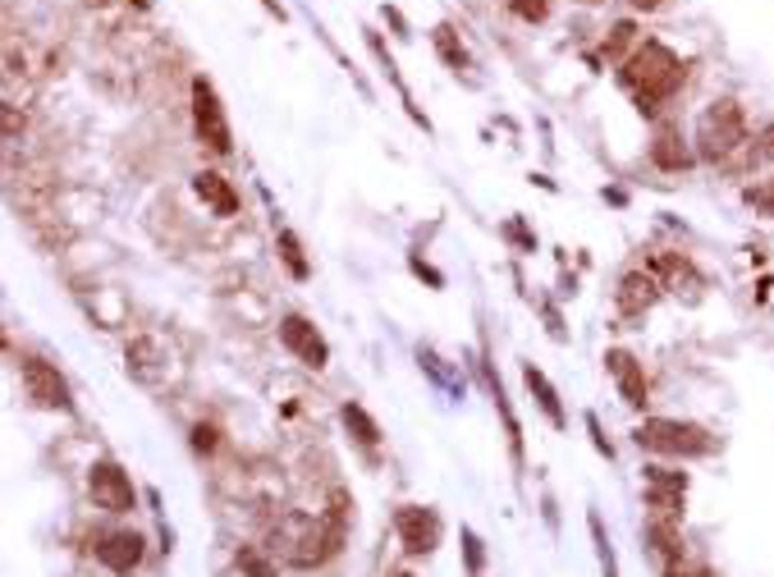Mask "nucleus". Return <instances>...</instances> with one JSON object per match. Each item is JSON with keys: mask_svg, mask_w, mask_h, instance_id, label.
<instances>
[{"mask_svg": "<svg viewBox=\"0 0 774 577\" xmlns=\"http://www.w3.org/2000/svg\"><path fill=\"white\" fill-rule=\"evenodd\" d=\"M756 142H761V147H756V157H774V125H765V129L756 133Z\"/></svg>", "mask_w": 774, "mask_h": 577, "instance_id": "nucleus-25", "label": "nucleus"}, {"mask_svg": "<svg viewBox=\"0 0 774 577\" xmlns=\"http://www.w3.org/2000/svg\"><path fill=\"white\" fill-rule=\"evenodd\" d=\"M280 248H285V261H289V271H294L298 280H307V261H302V248H298V239L289 235V229L280 235Z\"/></svg>", "mask_w": 774, "mask_h": 577, "instance_id": "nucleus-23", "label": "nucleus"}, {"mask_svg": "<svg viewBox=\"0 0 774 577\" xmlns=\"http://www.w3.org/2000/svg\"><path fill=\"white\" fill-rule=\"evenodd\" d=\"M280 339H285V349H289L302 367L321 371V367L330 362V344L317 335V326L307 321V317H285V321H280Z\"/></svg>", "mask_w": 774, "mask_h": 577, "instance_id": "nucleus-7", "label": "nucleus"}, {"mask_svg": "<svg viewBox=\"0 0 774 577\" xmlns=\"http://www.w3.org/2000/svg\"><path fill=\"white\" fill-rule=\"evenodd\" d=\"M633 436H637L642 449L674 454V458H696V454L715 449V436L706 427H696V421H674V417H646Z\"/></svg>", "mask_w": 774, "mask_h": 577, "instance_id": "nucleus-4", "label": "nucleus"}, {"mask_svg": "<svg viewBox=\"0 0 774 577\" xmlns=\"http://www.w3.org/2000/svg\"><path fill=\"white\" fill-rule=\"evenodd\" d=\"M395 527H399V536H404L408 555H431L436 541H440V518H436L431 509H421V505H404V509L395 514Z\"/></svg>", "mask_w": 774, "mask_h": 577, "instance_id": "nucleus-8", "label": "nucleus"}, {"mask_svg": "<svg viewBox=\"0 0 774 577\" xmlns=\"http://www.w3.org/2000/svg\"><path fill=\"white\" fill-rule=\"evenodd\" d=\"M683 495H687V477H683V472L646 468V499H651V509L661 514V518H678Z\"/></svg>", "mask_w": 774, "mask_h": 577, "instance_id": "nucleus-10", "label": "nucleus"}, {"mask_svg": "<svg viewBox=\"0 0 774 577\" xmlns=\"http://www.w3.org/2000/svg\"><path fill=\"white\" fill-rule=\"evenodd\" d=\"M605 367L618 380V390H624V404L628 408H646V371H642V362L633 354H624V349H609Z\"/></svg>", "mask_w": 774, "mask_h": 577, "instance_id": "nucleus-11", "label": "nucleus"}, {"mask_svg": "<svg viewBox=\"0 0 774 577\" xmlns=\"http://www.w3.org/2000/svg\"><path fill=\"white\" fill-rule=\"evenodd\" d=\"M88 490H92V499H97V509H106V514H129V509L138 505V490H133L129 472H125L120 464H110V458L92 464Z\"/></svg>", "mask_w": 774, "mask_h": 577, "instance_id": "nucleus-6", "label": "nucleus"}, {"mask_svg": "<svg viewBox=\"0 0 774 577\" xmlns=\"http://www.w3.org/2000/svg\"><path fill=\"white\" fill-rule=\"evenodd\" d=\"M23 390L42 404V408H69V385H64V376L51 367V362H42V358H28L23 362Z\"/></svg>", "mask_w": 774, "mask_h": 577, "instance_id": "nucleus-9", "label": "nucleus"}, {"mask_svg": "<svg viewBox=\"0 0 774 577\" xmlns=\"http://www.w3.org/2000/svg\"><path fill=\"white\" fill-rule=\"evenodd\" d=\"M192 129H198V138L211 147V151H225L235 147V138H229V120H225V106L216 97V88L207 79H192Z\"/></svg>", "mask_w": 774, "mask_h": 577, "instance_id": "nucleus-5", "label": "nucleus"}, {"mask_svg": "<svg viewBox=\"0 0 774 577\" xmlns=\"http://www.w3.org/2000/svg\"><path fill=\"white\" fill-rule=\"evenodd\" d=\"M633 6H637V10H655V6H661V0H633Z\"/></svg>", "mask_w": 774, "mask_h": 577, "instance_id": "nucleus-28", "label": "nucleus"}, {"mask_svg": "<svg viewBox=\"0 0 774 577\" xmlns=\"http://www.w3.org/2000/svg\"><path fill=\"white\" fill-rule=\"evenodd\" d=\"M655 298H661V280H655L651 271H633V276H624V285H618V312L642 317Z\"/></svg>", "mask_w": 774, "mask_h": 577, "instance_id": "nucleus-13", "label": "nucleus"}, {"mask_svg": "<svg viewBox=\"0 0 774 577\" xmlns=\"http://www.w3.org/2000/svg\"><path fill=\"white\" fill-rule=\"evenodd\" d=\"M239 568H244L248 577H276V564H270L261 550H244V555H239Z\"/></svg>", "mask_w": 774, "mask_h": 577, "instance_id": "nucleus-22", "label": "nucleus"}, {"mask_svg": "<svg viewBox=\"0 0 774 577\" xmlns=\"http://www.w3.org/2000/svg\"><path fill=\"white\" fill-rule=\"evenodd\" d=\"M344 531H348V499H344V490H335L326 518L289 514L270 531V550L285 555L294 568H321L326 559H335L344 550Z\"/></svg>", "mask_w": 774, "mask_h": 577, "instance_id": "nucleus-1", "label": "nucleus"}, {"mask_svg": "<svg viewBox=\"0 0 774 577\" xmlns=\"http://www.w3.org/2000/svg\"><path fill=\"white\" fill-rule=\"evenodd\" d=\"M339 417H344V427L354 431V440H358V445H367V449H376V445H380V427H376V421L367 417V408H363V404H344V412H339Z\"/></svg>", "mask_w": 774, "mask_h": 577, "instance_id": "nucleus-17", "label": "nucleus"}, {"mask_svg": "<svg viewBox=\"0 0 774 577\" xmlns=\"http://www.w3.org/2000/svg\"><path fill=\"white\" fill-rule=\"evenodd\" d=\"M133 6H147V0H133Z\"/></svg>", "mask_w": 774, "mask_h": 577, "instance_id": "nucleus-30", "label": "nucleus"}, {"mask_svg": "<svg viewBox=\"0 0 774 577\" xmlns=\"http://www.w3.org/2000/svg\"><path fill=\"white\" fill-rule=\"evenodd\" d=\"M743 202H747L752 211H761V216H774V175L747 183V188H743Z\"/></svg>", "mask_w": 774, "mask_h": 577, "instance_id": "nucleus-19", "label": "nucleus"}, {"mask_svg": "<svg viewBox=\"0 0 774 577\" xmlns=\"http://www.w3.org/2000/svg\"><path fill=\"white\" fill-rule=\"evenodd\" d=\"M683 60L665 47V42H642L633 56H628V64H624V83H628V92L637 97V106L651 115L661 101H669L678 88H683Z\"/></svg>", "mask_w": 774, "mask_h": 577, "instance_id": "nucleus-2", "label": "nucleus"}, {"mask_svg": "<svg viewBox=\"0 0 774 577\" xmlns=\"http://www.w3.org/2000/svg\"><path fill=\"white\" fill-rule=\"evenodd\" d=\"M431 42H436V51H440V60L449 64V69H468V51H463V42H458V37H454V28L449 23H440L436 32H431Z\"/></svg>", "mask_w": 774, "mask_h": 577, "instance_id": "nucleus-18", "label": "nucleus"}, {"mask_svg": "<svg viewBox=\"0 0 774 577\" xmlns=\"http://www.w3.org/2000/svg\"><path fill=\"white\" fill-rule=\"evenodd\" d=\"M395 577H413V573H395Z\"/></svg>", "mask_w": 774, "mask_h": 577, "instance_id": "nucleus-29", "label": "nucleus"}, {"mask_svg": "<svg viewBox=\"0 0 774 577\" xmlns=\"http://www.w3.org/2000/svg\"><path fill=\"white\" fill-rule=\"evenodd\" d=\"M192 188H198V198L216 211V216H235L239 211V198H235V188H229V179L225 175H216V170H202L198 179H192Z\"/></svg>", "mask_w": 774, "mask_h": 577, "instance_id": "nucleus-14", "label": "nucleus"}, {"mask_svg": "<svg viewBox=\"0 0 774 577\" xmlns=\"http://www.w3.org/2000/svg\"><path fill=\"white\" fill-rule=\"evenodd\" d=\"M523 380H527V390L540 399V408H546V417L555 421V427H564V408H559V395H555V385L540 376L536 367H523Z\"/></svg>", "mask_w": 774, "mask_h": 577, "instance_id": "nucleus-16", "label": "nucleus"}, {"mask_svg": "<svg viewBox=\"0 0 774 577\" xmlns=\"http://www.w3.org/2000/svg\"><path fill=\"white\" fill-rule=\"evenodd\" d=\"M509 6H514V14H518L523 23H540V19L550 14L555 0H509Z\"/></svg>", "mask_w": 774, "mask_h": 577, "instance_id": "nucleus-21", "label": "nucleus"}, {"mask_svg": "<svg viewBox=\"0 0 774 577\" xmlns=\"http://www.w3.org/2000/svg\"><path fill=\"white\" fill-rule=\"evenodd\" d=\"M747 142V115L738 101H715L696 125V151L706 161H728Z\"/></svg>", "mask_w": 774, "mask_h": 577, "instance_id": "nucleus-3", "label": "nucleus"}, {"mask_svg": "<svg viewBox=\"0 0 774 577\" xmlns=\"http://www.w3.org/2000/svg\"><path fill=\"white\" fill-rule=\"evenodd\" d=\"M651 161L661 170H687L692 166V147L683 142L678 129H661V133H655V142H651Z\"/></svg>", "mask_w": 774, "mask_h": 577, "instance_id": "nucleus-15", "label": "nucleus"}, {"mask_svg": "<svg viewBox=\"0 0 774 577\" xmlns=\"http://www.w3.org/2000/svg\"><path fill=\"white\" fill-rule=\"evenodd\" d=\"M192 445H198V449H216V427H198V431H192Z\"/></svg>", "mask_w": 774, "mask_h": 577, "instance_id": "nucleus-27", "label": "nucleus"}, {"mask_svg": "<svg viewBox=\"0 0 774 577\" xmlns=\"http://www.w3.org/2000/svg\"><path fill=\"white\" fill-rule=\"evenodd\" d=\"M669 577H715V573H711V568H687V564L674 559V564H669Z\"/></svg>", "mask_w": 774, "mask_h": 577, "instance_id": "nucleus-26", "label": "nucleus"}, {"mask_svg": "<svg viewBox=\"0 0 774 577\" xmlns=\"http://www.w3.org/2000/svg\"><path fill=\"white\" fill-rule=\"evenodd\" d=\"M97 559L106 568H115V573H133L142 564V536L138 531H110V536H101Z\"/></svg>", "mask_w": 774, "mask_h": 577, "instance_id": "nucleus-12", "label": "nucleus"}, {"mask_svg": "<svg viewBox=\"0 0 774 577\" xmlns=\"http://www.w3.org/2000/svg\"><path fill=\"white\" fill-rule=\"evenodd\" d=\"M633 37H637V28H633V23H614V28H609V37H605V51H609V56H618V51H624V47L633 42Z\"/></svg>", "mask_w": 774, "mask_h": 577, "instance_id": "nucleus-24", "label": "nucleus"}, {"mask_svg": "<svg viewBox=\"0 0 774 577\" xmlns=\"http://www.w3.org/2000/svg\"><path fill=\"white\" fill-rule=\"evenodd\" d=\"M23 129H28V115H23L19 106H10V101H0V142L19 138Z\"/></svg>", "mask_w": 774, "mask_h": 577, "instance_id": "nucleus-20", "label": "nucleus"}]
</instances>
